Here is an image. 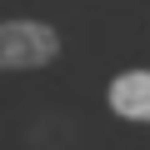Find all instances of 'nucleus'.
Here are the masks:
<instances>
[{
    "label": "nucleus",
    "mask_w": 150,
    "mask_h": 150,
    "mask_svg": "<svg viewBox=\"0 0 150 150\" xmlns=\"http://www.w3.org/2000/svg\"><path fill=\"white\" fill-rule=\"evenodd\" d=\"M50 60H60V30L45 20H0V70H45Z\"/></svg>",
    "instance_id": "nucleus-1"
},
{
    "label": "nucleus",
    "mask_w": 150,
    "mask_h": 150,
    "mask_svg": "<svg viewBox=\"0 0 150 150\" xmlns=\"http://www.w3.org/2000/svg\"><path fill=\"white\" fill-rule=\"evenodd\" d=\"M105 105L120 120H130V125H150V70L145 65L140 70H120L110 80V90H105Z\"/></svg>",
    "instance_id": "nucleus-2"
}]
</instances>
